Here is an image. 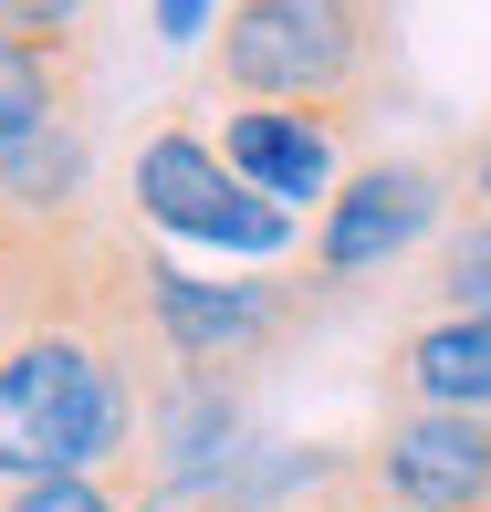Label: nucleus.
<instances>
[{
	"label": "nucleus",
	"mask_w": 491,
	"mask_h": 512,
	"mask_svg": "<svg viewBox=\"0 0 491 512\" xmlns=\"http://www.w3.org/2000/svg\"><path fill=\"white\" fill-rule=\"evenodd\" d=\"M199 95L272 105V115H335L366 136L408 95L397 0H230L199 42Z\"/></svg>",
	"instance_id": "nucleus-2"
},
{
	"label": "nucleus",
	"mask_w": 491,
	"mask_h": 512,
	"mask_svg": "<svg viewBox=\"0 0 491 512\" xmlns=\"http://www.w3.org/2000/svg\"><path fill=\"white\" fill-rule=\"evenodd\" d=\"M126 220L168 230V241H209V251H272L293 241V209H272L241 168L220 157V136L189 115H157L126 157Z\"/></svg>",
	"instance_id": "nucleus-5"
},
{
	"label": "nucleus",
	"mask_w": 491,
	"mask_h": 512,
	"mask_svg": "<svg viewBox=\"0 0 491 512\" xmlns=\"http://www.w3.org/2000/svg\"><path fill=\"white\" fill-rule=\"evenodd\" d=\"M105 21L115 0H0V42L53 53V63H105Z\"/></svg>",
	"instance_id": "nucleus-11"
},
{
	"label": "nucleus",
	"mask_w": 491,
	"mask_h": 512,
	"mask_svg": "<svg viewBox=\"0 0 491 512\" xmlns=\"http://www.w3.org/2000/svg\"><path fill=\"white\" fill-rule=\"evenodd\" d=\"M53 126H95V63H53L0 42V168L21 147H42Z\"/></svg>",
	"instance_id": "nucleus-9"
},
{
	"label": "nucleus",
	"mask_w": 491,
	"mask_h": 512,
	"mask_svg": "<svg viewBox=\"0 0 491 512\" xmlns=\"http://www.w3.org/2000/svg\"><path fill=\"white\" fill-rule=\"evenodd\" d=\"M220 11H230V0H157V32H168V42H209Z\"/></svg>",
	"instance_id": "nucleus-14"
},
{
	"label": "nucleus",
	"mask_w": 491,
	"mask_h": 512,
	"mask_svg": "<svg viewBox=\"0 0 491 512\" xmlns=\"http://www.w3.org/2000/svg\"><path fill=\"white\" fill-rule=\"evenodd\" d=\"M178 398L157 335V251L126 209H0V492L136 481Z\"/></svg>",
	"instance_id": "nucleus-1"
},
{
	"label": "nucleus",
	"mask_w": 491,
	"mask_h": 512,
	"mask_svg": "<svg viewBox=\"0 0 491 512\" xmlns=\"http://www.w3.org/2000/svg\"><path fill=\"white\" fill-rule=\"evenodd\" d=\"M408 314H471V324H491V209L460 199V220L429 241V262H418V283H408Z\"/></svg>",
	"instance_id": "nucleus-10"
},
{
	"label": "nucleus",
	"mask_w": 491,
	"mask_h": 512,
	"mask_svg": "<svg viewBox=\"0 0 491 512\" xmlns=\"http://www.w3.org/2000/svg\"><path fill=\"white\" fill-rule=\"evenodd\" d=\"M136 492L126 481H21V492H0V512H126Z\"/></svg>",
	"instance_id": "nucleus-12"
},
{
	"label": "nucleus",
	"mask_w": 491,
	"mask_h": 512,
	"mask_svg": "<svg viewBox=\"0 0 491 512\" xmlns=\"http://www.w3.org/2000/svg\"><path fill=\"white\" fill-rule=\"evenodd\" d=\"M335 304L345 293L314 283V272H189V262H157V335H168V366L199 377V387H251Z\"/></svg>",
	"instance_id": "nucleus-4"
},
{
	"label": "nucleus",
	"mask_w": 491,
	"mask_h": 512,
	"mask_svg": "<svg viewBox=\"0 0 491 512\" xmlns=\"http://www.w3.org/2000/svg\"><path fill=\"white\" fill-rule=\"evenodd\" d=\"M460 220V157L450 147H366L335 178V199L303 220V272L335 293L387 283L397 262H429V241Z\"/></svg>",
	"instance_id": "nucleus-3"
},
{
	"label": "nucleus",
	"mask_w": 491,
	"mask_h": 512,
	"mask_svg": "<svg viewBox=\"0 0 491 512\" xmlns=\"http://www.w3.org/2000/svg\"><path fill=\"white\" fill-rule=\"evenodd\" d=\"M377 408H460L491 418V324L471 314H408L377 356Z\"/></svg>",
	"instance_id": "nucleus-8"
},
{
	"label": "nucleus",
	"mask_w": 491,
	"mask_h": 512,
	"mask_svg": "<svg viewBox=\"0 0 491 512\" xmlns=\"http://www.w3.org/2000/svg\"><path fill=\"white\" fill-rule=\"evenodd\" d=\"M345 460L387 512H491V418L377 408V429L345 439Z\"/></svg>",
	"instance_id": "nucleus-6"
},
{
	"label": "nucleus",
	"mask_w": 491,
	"mask_h": 512,
	"mask_svg": "<svg viewBox=\"0 0 491 512\" xmlns=\"http://www.w3.org/2000/svg\"><path fill=\"white\" fill-rule=\"evenodd\" d=\"M450 157H460V199H471V209H491V126H481V136H460Z\"/></svg>",
	"instance_id": "nucleus-15"
},
{
	"label": "nucleus",
	"mask_w": 491,
	"mask_h": 512,
	"mask_svg": "<svg viewBox=\"0 0 491 512\" xmlns=\"http://www.w3.org/2000/svg\"><path fill=\"white\" fill-rule=\"evenodd\" d=\"M220 157L251 178L272 209H303V199H335V178L366 157V136L356 126H335V115H272V105H220Z\"/></svg>",
	"instance_id": "nucleus-7"
},
{
	"label": "nucleus",
	"mask_w": 491,
	"mask_h": 512,
	"mask_svg": "<svg viewBox=\"0 0 491 512\" xmlns=\"http://www.w3.org/2000/svg\"><path fill=\"white\" fill-rule=\"evenodd\" d=\"M283 512H387V502L366 492V481H356V460H345L335 481H314V492H303V502H283Z\"/></svg>",
	"instance_id": "nucleus-13"
}]
</instances>
